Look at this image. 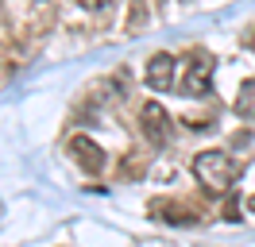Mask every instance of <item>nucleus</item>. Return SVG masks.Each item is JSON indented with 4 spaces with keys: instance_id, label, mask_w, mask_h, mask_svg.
Segmentation results:
<instances>
[{
    "instance_id": "4",
    "label": "nucleus",
    "mask_w": 255,
    "mask_h": 247,
    "mask_svg": "<svg viewBox=\"0 0 255 247\" xmlns=\"http://www.w3.org/2000/svg\"><path fill=\"white\" fill-rule=\"evenodd\" d=\"M66 151L74 154V158H78V166L89 170V174H101V170H105V151H101L89 135H74L70 143H66Z\"/></svg>"
},
{
    "instance_id": "8",
    "label": "nucleus",
    "mask_w": 255,
    "mask_h": 247,
    "mask_svg": "<svg viewBox=\"0 0 255 247\" xmlns=\"http://www.w3.org/2000/svg\"><path fill=\"white\" fill-rule=\"evenodd\" d=\"M81 8H97V4H109V0H78Z\"/></svg>"
},
{
    "instance_id": "10",
    "label": "nucleus",
    "mask_w": 255,
    "mask_h": 247,
    "mask_svg": "<svg viewBox=\"0 0 255 247\" xmlns=\"http://www.w3.org/2000/svg\"><path fill=\"white\" fill-rule=\"evenodd\" d=\"M252 46H255V35H252Z\"/></svg>"
},
{
    "instance_id": "7",
    "label": "nucleus",
    "mask_w": 255,
    "mask_h": 247,
    "mask_svg": "<svg viewBox=\"0 0 255 247\" xmlns=\"http://www.w3.org/2000/svg\"><path fill=\"white\" fill-rule=\"evenodd\" d=\"M236 112L244 120H255V77L244 81V89H240V97H236Z\"/></svg>"
},
{
    "instance_id": "2",
    "label": "nucleus",
    "mask_w": 255,
    "mask_h": 247,
    "mask_svg": "<svg viewBox=\"0 0 255 247\" xmlns=\"http://www.w3.org/2000/svg\"><path fill=\"white\" fill-rule=\"evenodd\" d=\"M213 70H217V62L209 50H193L190 58H186V77H182V93L186 97H205L213 89Z\"/></svg>"
},
{
    "instance_id": "9",
    "label": "nucleus",
    "mask_w": 255,
    "mask_h": 247,
    "mask_svg": "<svg viewBox=\"0 0 255 247\" xmlns=\"http://www.w3.org/2000/svg\"><path fill=\"white\" fill-rule=\"evenodd\" d=\"M248 213L255 216V193H252V197H248Z\"/></svg>"
},
{
    "instance_id": "6",
    "label": "nucleus",
    "mask_w": 255,
    "mask_h": 247,
    "mask_svg": "<svg viewBox=\"0 0 255 247\" xmlns=\"http://www.w3.org/2000/svg\"><path fill=\"white\" fill-rule=\"evenodd\" d=\"M151 213L162 216V220H170V224H197V213H193V205H178V201H155L151 205Z\"/></svg>"
},
{
    "instance_id": "5",
    "label": "nucleus",
    "mask_w": 255,
    "mask_h": 247,
    "mask_svg": "<svg viewBox=\"0 0 255 247\" xmlns=\"http://www.w3.org/2000/svg\"><path fill=\"white\" fill-rule=\"evenodd\" d=\"M147 85L155 93H166L170 85H174V58L166 54V50H159V54H151V62H147Z\"/></svg>"
},
{
    "instance_id": "1",
    "label": "nucleus",
    "mask_w": 255,
    "mask_h": 247,
    "mask_svg": "<svg viewBox=\"0 0 255 247\" xmlns=\"http://www.w3.org/2000/svg\"><path fill=\"white\" fill-rule=\"evenodd\" d=\"M193 178L205 185L209 193H228L240 178V166L232 162V154H224V151H201L193 158Z\"/></svg>"
},
{
    "instance_id": "3",
    "label": "nucleus",
    "mask_w": 255,
    "mask_h": 247,
    "mask_svg": "<svg viewBox=\"0 0 255 247\" xmlns=\"http://www.w3.org/2000/svg\"><path fill=\"white\" fill-rule=\"evenodd\" d=\"M139 124H143V135L151 147H162V143H170V116H166V108L159 101H147L139 108Z\"/></svg>"
}]
</instances>
